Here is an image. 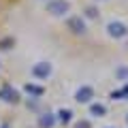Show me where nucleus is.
Wrapping results in <instances>:
<instances>
[{"mask_svg":"<svg viewBox=\"0 0 128 128\" xmlns=\"http://www.w3.org/2000/svg\"><path fill=\"white\" fill-rule=\"evenodd\" d=\"M70 9V4L66 2V0H49L47 2V13L54 15V17H62V15H66Z\"/></svg>","mask_w":128,"mask_h":128,"instance_id":"nucleus-1","label":"nucleus"},{"mask_svg":"<svg viewBox=\"0 0 128 128\" xmlns=\"http://www.w3.org/2000/svg\"><path fill=\"white\" fill-rule=\"evenodd\" d=\"M107 32H109V36L113 38H124L128 34V26L122 22H109L107 24Z\"/></svg>","mask_w":128,"mask_h":128,"instance_id":"nucleus-2","label":"nucleus"},{"mask_svg":"<svg viewBox=\"0 0 128 128\" xmlns=\"http://www.w3.org/2000/svg\"><path fill=\"white\" fill-rule=\"evenodd\" d=\"M0 98H2L4 102H19V92L15 90L13 86L4 83V86L0 88Z\"/></svg>","mask_w":128,"mask_h":128,"instance_id":"nucleus-3","label":"nucleus"},{"mask_svg":"<svg viewBox=\"0 0 128 128\" xmlns=\"http://www.w3.org/2000/svg\"><path fill=\"white\" fill-rule=\"evenodd\" d=\"M32 75L36 79H47L51 75V64L49 62H38V64H34L32 66Z\"/></svg>","mask_w":128,"mask_h":128,"instance_id":"nucleus-4","label":"nucleus"},{"mask_svg":"<svg viewBox=\"0 0 128 128\" xmlns=\"http://www.w3.org/2000/svg\"><path fill=\"white\" fill-rule=\"evenodd\" d=\"M66 26H68V30H70V32H75V34H83V32H86V22H83L79 15H75V17H68Z\"/></svg>","mask_w":128,"mask_h":128,"instance_id":"nucleus-5","label":"nucleus"},{"mask_svg":"<svg viewBox=\"0 0 128 128\" xmlns=\"http://www.w3.org/2000/svg\"><path fill=\"white\" fill-rule=\"evenodd\" d=\"M94 98V90L90 86H81L77 92H75V100L77 102H90Z\"/></svg>","mask_w":128,"mask_h":128,"instance_id":"nucleus-6","label":"nucleus"},{"mask_svg":"<svg viewBox=\"0 0 128 128\" xmlns=\"http://www.w3.org/2000/svg\"><path fill=\"white\" fill-rule=\"evenodd\" d=\"M56 124V115L54 113H43L38 115V128H51Z\"/></svg>","mask_w":128,"mask_h":128,"instance_id":"nucleus-7","label":"nucleus"},{"mask_svg":"<svg viewBox=\"0 0 128 128\" xmlns=\"http://www.w3.org/2000/svg\"><path fill=\"white\" fill-rule=\"evenodd\" d=\"M24 90L28 92V94H32V96H43V88L41 86H34V83H26V86H24Z\"/></svg>","mask_w":128,"mask_h":128,"instance_id":"nucleus-8","label":"nucleus"},{"mask_svg":"<svg viewBox=\"0 0 128 128\" xmlns=\"http://www.w3.org/2000/svg\"><path fill=\"white\" fill-rule=\"evenodd\" d=\"M70 118H73V111H70V109H60V111H58V120H60L62 124H68Z\"/></svg>","mask_w":128,"mask_h":128,"instance_id":"nucleus-9","label":"nucleus"},{"mask_svg":"<svg viewBox=\"0 0 128 128\" xmlns=\"http://www.w3.org/2000/svg\"><path fill=\"white\" fill-rule=\"evenodd\" d=\"M111 98H113V100H115V98H118V100H122V98H128V83L122 88V90H115V92H111Z\"/></svg>","mask_w":128,"mask_h":128,"instance_id":"nucleus-10","label":"nucleus"},{"mask_svg":"<svg viewBox=\"0 0 128 128\" xmlns=\"http://www.w3.org/2000/svg\"><path fill=\"white\" fill-rule=\"evenodd\" d=\"M90 113L100 118V115H105V113H107V109H105V105H98V102H94V105L90 107Z\"/></svg>","mask_w":128,"mask_h":128,"instance_id":"nucleus-11","label":"nucleus"},{"mask_svg":"<svg viewBox=\"0 0 128 128\" xmlns=\"http://www.w3.org/2000/svg\"><path fill=\"white\" fill-rule=\"evenodd\" d=\"M11 45H13V38L11 36H6V38L0 41V49H11Z\"/></svg>","mask_w":128,"mask_h":128,"instance_id":"nucleus-12","label":"nucleus"},{"mask_svg":"<svg viewBox=\"0 0 128 128\" xmlns=\"http://www.w3.org/2000/svg\"><path fill=\"white\" fill-rule=\"evenodd\" d=\"M86 15H88V17H92V19H94V17H98V11H96L94 6H88V9H86Z\"/></svg>","mask_w":128,"mask_h":128,"instance_id":"nucleus-13","label":"nucleus"},{"mask_svg":"<svg viewBox=\"0 0 128 128\" xmlns=\"http://www.w3.org/2000/svg\"><path fill=\"white\" fill-rule=\"evenodd\" d=\"M75 128H90V122H88V120H79V122L75 124Z\"/></svg>","mask_w":128,"mask_h":128,"instance_id":"nucleus-14","label":"nucleus"},{"mask_svg":"<svg viewBox=\"0 0 128 128\" xmlns=\"http://www.w3.org/2000/svg\"><path fill=\"white\" fill-rule=\"evenodd\" d=\"M118 75H120V77H128V68H126V66H124V68H120Z\"/></svg>","mask_w":128,"mask_h":128,"instance_id":"nucleus-15","label":"nucleus"},{"mask_svg":"<svg viewBox=\"0 0 128 128\" xmlns=\"http://www.w3.org/2000/svg\"><path fill=\"white\" fill-rule=\"evenodd\" d=\"M2 128H6V126H2Z\"/></svg>","mask_w":128,"mask_h":128,"instance_id":"nucleus-16","label":"nucleus"},{"mask_svg":"<svg viewBox=\"0 0 128 128\" xmlns=\"http://www.w3.org/2000/svg\"><path fill=\"white\" fill-rule=\"evenodd\" d=\"M126 120H128V118H126Z\"/></svg>","mask_w":128,"mask_h":128,"instance_id":"nucleus-17","label":"nucleus"}]
</instances>
